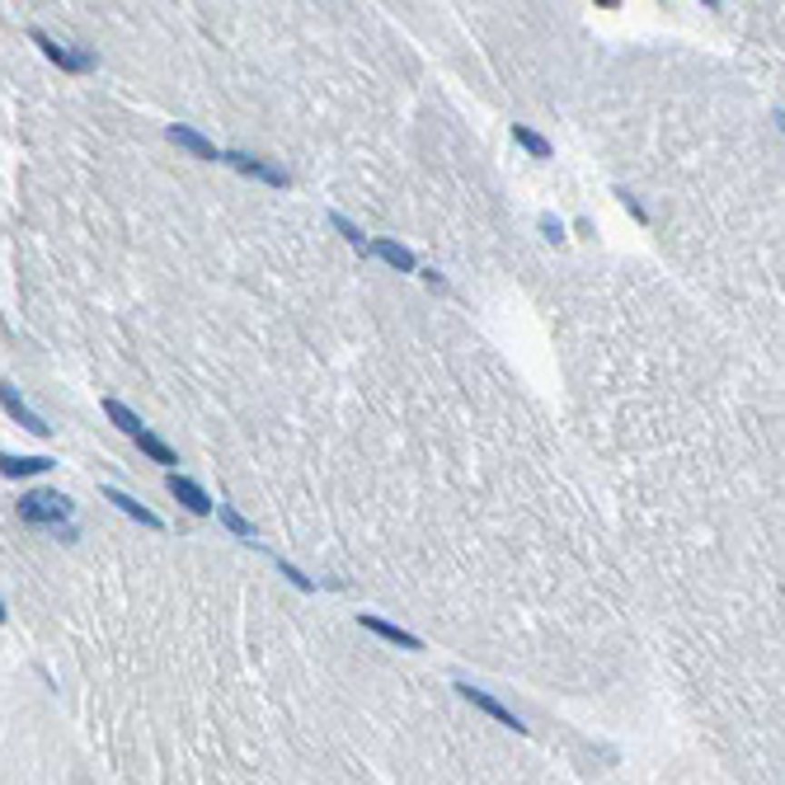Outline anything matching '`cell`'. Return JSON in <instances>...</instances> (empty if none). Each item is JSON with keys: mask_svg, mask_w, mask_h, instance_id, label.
<instances>
[{"mask_svg": "<svg viewBox=\"0 0 785 785\" xmlns=\"http://www.w3.org/2000/svg\"><path fill=\"white\" fill-rule=\"evenodd\" d=\"M52 466V456H10V452H0V475H10V480H29V475H47Z\"/></svg>", "mask_w": 785, "mask_h": 785, "instance_id": "obj_7", "label": "cell"}, {"mask_svg": "<svg viewBox=\"0 0 785 785\" xmlns=\"http://www.w3.org/2000/svg\"><path fill=\"white\" fill-rule=\"evenodd\" d=\"M0 621H5V602H0Z\"/></svg>", "mask_w": 785, "mask_h": 785, "instance_id": "obj_20", "label": "cell"}, {"mask_svg": "<svg viewBox=\"0 0 785 785\" xmlns=\"http://www.w3.org/2000/svg\"><path fill=\"white\" fill-rule=\"evenodd\" d=\"M541 231H546V235L555 240V245H560V240H564V226L555 222V216H551V212H546V216H541Z\"/></svg>", "mask_w": 785, "mask_h": 785, "instance_id": "obj_18", "label": "cell"}, {"mask_svg": "<svg viewBox=\"0 0 785 785\" xmlns=\"http://www.w3.org/2000/svg\"><path fill=\"white\" fill-rule=\"evenodd\" d=\"M132 442H137V452H146L151 462H160V466H174V462H179L174 447H170L165 438H155L151 428H137V432H132Z\"/></svg>", "mask_w": 785, "mask_h": 785, "instance_id": "obj_10", "label": "cell"}, {"mask_svg": "<svg viewBox=\"0 0 785 785\" xmlns=\"http://www.w3.org/2000/svg\"><path fill=\"white\" fill-rule=\"evenodd\" d=\"M330 222H334V231H339V235L348 240V245H353V250H363V254H367V240H363V231H358L353 222H348V216H339V212H334Z\"/></svg>", "mask_w": 785, "mask_h": 785, "instance_id": "obj_16", "label": "cell"}, {"mask_svg": "<svg viewBox=\"0 0 785 785\" xmlns=\"http://www.w3.org/2000/svg\"><path fill=\"white\" fill-rule=\"evenodd\" d=\"M367 250H372L376 259H386L391 268H400V273H414V268H419V259L404 250V245H395V240H372Z\"/></svg>", "mask_w": 785, "mask_h": 785, "instance_id": "obj_11", "label": "cell"}, {"mask_svg": "<svg viewBox=\"0 0 785 785\" xmlns=\"http://www.w3.org/2000/svg\"><path fill=\"white\" fill-rule=\"evenodd\" d=\"M34 43L43 47V57L52 62V66H62V71H90L94 66V52H80V47H66V43H57L47 29H34Z\"/></svg>", "mask_w": 785, "mask_h": 785, "instance_id": "obj_2", "label": "cell"}, {"mask_svg": "<svg viewBox=\"0 0 785 785\" xmlns=\"http://www.w3.org/2000/svg\"><path fill=\"white\" fill-rule=\"evenodd\" d=\"M104 499H108V503H114V508H123V512H127V518H137L142 527H151V532H160V527H165V522H160V518H155V512L146 508V503H137V499H132V494H123V490H114V484H108V490H104Z\"/></svg>", "mask_w": 785, "mask_h": 785, "instance_id": "obj_9", "label": "cell"}, {"mask_svg": "<svg viewBox=\"0 0 785 785\" xmlns=\"http://www.w3.org/2000/svg\"><path fill=\"white\" fill-rule=\"evenodd\" d=\"M363 626H367L372 635H382V640L400 644V649H423V640H419V635H410V631H400V626H391V621H382V616H363Z\"/></svg>", "mask_w": 785, "mask_h": 785, "instance_id": "obj_12", "label": "cell"}, {"mask_svg": "<svg viewBox=\"0 0 785 785\" xmlns=\"http://www.w3.org/2000/svg\"><path fill=\"white\" fill-rule=\"evenodd\" d=\"M283 574H287V579H292L296 588H302V592H311V588H315V583H311V579H306L302 570H296V564H283Z\"/></svg>", "mask_w": 785, "mask_h": 785, "instance_id": "obj_19", "label": "cell"}, {"mask_svg": "<svg viewBox=\"0 0 785 785\" xmlns=\"http://www.w3.org/2000/svg\"><path fill=\"white\" fill-rule=\"evenodd\" d=\"M456 691H462V696L471 701V706H475V710H484V715H494L499 724H508L512 734H527V724H522L518 715H512V710L503 706V701H494L490 691H480V687H471V682H456Z\"/></svg>", "mask_w": 785, "mask_h": 785, "instance_id": "obj_3", "label": "cell"}, {"mask_svg": "<svg viewBox=\"0 0 785 785\" xmlns=\"http://www.w3.org/2000/svg\"><path fill=\"white\" fill-rule=\"evenodd\" d=\"M165 137L174 142V146H184V151H194L198 160H222V151H216L207 137H203V132H194V127H184V123H170V132H165Z\"/></svg>", "mask_w": 785, "mask_h": 785, "instance_id": "obj_8", "label": "cell"}, {"mask_svg": "<svg viewBox=\"0 0 785 785\" xmlns=\"http://www.w3.org/2000/svg\"><path fill=\"white\" fill-rule=\"evenodd\" d=\"M165 484H170V494H174L188 512H198V518H212V494L203 490L198 480H188V475H174V471H170Z\"/></svg>", "mask_w": 785, "mask_h": 785, "instance_id": "obj_4", "label": "cell"}, {"mask_svg": "<svg viewBox=\"0 0 785 785\" xmlns=\"http://www.w3.org/2000/svg\"><path fill=\"white\" fill-rule=\"evenodd\" d=\"M104 414H108V423H118V428L127 432V438H132V432H137V428H142V419H137V414H132V410H127V404H123V400H104Z\"/></svg>", "mask_w": 785, "mask_h": 785, "instance_id": "obj_14", "label": "cell"}, {"mask_svg": "<svg viewBox=\"0 0 785 785\" xmlns=\"http://www.w3.org/2000/svg\"><path fill=\"white\" fill-rule=\"evenodd\" d=\"M512 142H518L522 151H532L536 160H551V142L541 137V132H532L527 123H512Z\"/></svg>", "mask_w": 785, "mask_h": 785, "instance_id": "obj_13", "label": "cell"}, {"mask_svg": "<svg viewBox=\"0 0 785 785\" xmlns=\"http://www.w3.org/2000/svg\"><path fill=\"white\" fill-rule=\"evenodd\" d=\"M226 165H235L240 174H254V179H263V184H273V188H283L287 184V174L278 170V165H268V160H259V155H245V151H231V155H222Z\"/></svg>", "mask_w": 785, "mask_h": 785, "instance_id": "obj_6", "label": "cell"}, {"mask_svg": "<svg viewBox=\"0 0 785 785\" xmlns=\"http://www.w3.org/2000/svg\"><path fill=\"white\" fill-rule=\"evenodd\" d=\"M71 512H75L71 499L57 494V490H34V494L19 499V518H24V522H38V527H62Z\"/></svg>", "mask_w": 785, "mask_h": 785, "instance_id": "obj_1", "label": "cell"}, {"mask_svg": "<svg viewBox=\"0 0 785 785\" xmlns=\"http://www.w3.org/2000/svg\"><path fill=\"white\" fill-rule=\"evenodd\" d=\"M0 404H5V414H10L15 423H24L29 432H38V438H47V432H52V423H43V419L29 410V404H24V400H19V391H15L10 382H0Z\"/></svg>", "mask_w": 785, "mask_h": 785, "instance_id": "obj_5", "label": "cell"}, {"mask_svg": "<svg viewBox=\"0 0 785 785\" xmlns=\"http://www.w3.org/2000/svg\"><path fill=\"white\" fill-rule=\"evenodd\" d=\"M216 512H222V522H226V527H231V532H235L240 541H254V527H250L245 518H240V512H235L231 503H222V508H216Z\"/></svg>", "mask_w": 785, "mask_h": 785, "instance_id": "obj_15", "label": "cell"}, {"mask_svg": "<svg viewBox=\"0 0 785 785\" xmlns=\"http://www.w3.org/2000/svg\"><path fill=\"white\" fill-rule=\"evenodd\" d=\"M616 198H621V203H626V207L635 212V222H649V212L640 207V198H635V194H626V188H616Z\"/></svg>", "mask_w": 785, "mask_h": 785, "instance_id": "obj_17", "label": "cell"}]
</instances>
